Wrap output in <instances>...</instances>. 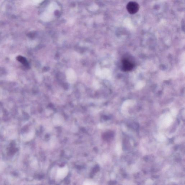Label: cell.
Instances as JSON below:
<instances>
[{"mask_svg": "<svg viewBox=\"0 0 185 185\" xmlns=\"http://www.w3.org/2000/svg\"><path fill=\"white\" fill-rule=\"evenodd\" d=\"M68 172V169L67 167L64 166L63 168L59 169L56 173L57 178L60 180H62L65 178L67 175Z\"/></svg>", "mask_w": 185, "mask_h": 185, "instance_id": "cell-3", "label": "cell"}, {"mask_svg": "<svg viewBox=\"0 0 185 185\" xmlns=\"http://www.w3.org/2000/svg\"><path fill=\"white\" fill-rule=\"evenodd\" d=\"M139 9V5L136 2H130L127 6V9L128 12L131 14H134L138 11Z\"/></svg>", "mask_w": 185, "mask_h": 185, "instance_id": "cell-1", "label": "cell"}, {"mask_svg": "<svg viewBox=\"0 0 185 185\" xmlns=\"http://www.w3.org/2000/svg\"><path fill=\"white\" fill-rule=\"evenodd\" d=\"M83 184L86 185H96V183L92 182V181H86L84 182Z\"/></svg>", "mask_w": 185, "mask_h": 185, "instance_id": "cell-5", "label": "cell"}, {"mask_svg": "<svg viewBox=\"0 0 185 185\" xmlns=\"http://www.w3.org/2000/svg\"><path fill=\"white\" fill-rule=\"evenodd\" d=\"M17 60L20 62L21 63H22L24 65V66H27V61L24 58L21 56H19L17 57Z\"/></svg>", "mask_w": 185, "mask_h": 185, "instance_id": "cell-4", "label": "cell"}, {"mask_svg": "<svg viewBox=\"0 0 185 185\" xmlns=\"http://www.w3.org/2000/svg\"><path fill=\"white\" fill-rule=\"evenodd\" d=\"M122 70L125 71H129L132 69L134 67L133 63L127 59H124L122 60Z\"/></svg>", "mask_w": 185, "mask_h": 185, "instance_id": "cell-2", "label": "cell"}]
</instances>
